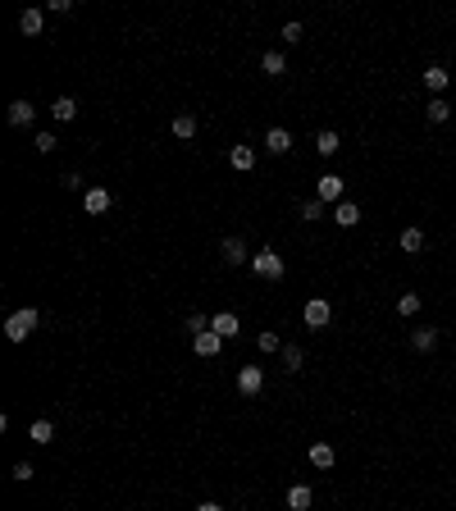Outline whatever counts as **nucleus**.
<instances>
[{
    "label": "nucleus",
    "instance_id": "obj_1",
    "mask_svg": "<svg viewBox=\"0 0 456 511\" xmlns=\"http://www.w3.org/2000/svg\"><path fill=\"white\" fill-rule=\"evenodd\" d=\"M37 324H42V315H37L32 306H23V311H14V315L5 320V338H9V343H27V338L37 333Z\"/></svg>",
    "mask_w": 456,
    "mask_h": 511
},
{
    "label": "nucleus",
    "instance_id": "obj_2",
    "mask_svg": "<svg viewBox=\"0 0 456 511\" xmlns=\"http://www.w3.org/2000/svg\"><path fill=\"white\" fill-rule=\"evenodd\" d=\"M302 320H306V329H328V324H333V306L324 302V297H310L306 302V311H302Z\"/></svg>",
    "mask_w": 456,
    "mask_h": 511
},
{
    "label": "nucleus",
    "instance_id": "obj_3",
    "mask_svg": "<svg viewBox=\"0 0 456 511\" xmlns=\"http://www.w3.org/2000/svg\"><path fill=\"white\" fill-rule=\"evenodd\" d=\"M251 269H256L260 278H283V256H278L274 247H260V252L251 256Z\"/></svg>",
    "mask_w": 456,
    "mask_h": 511
},
{
    "label": "nucleus",
    "instance_id": "obj_4",
    "mask_svg": "<svg viewBox=\"0 0 456 511\" xmlns=\"http://www.w3.org/2000/svg\"><path fill=\"white\" fill-rule=\"evenodd\" d=\"M260 388H265V370H260V365H242L238 370V393L242 398H256Z\"/></svg>",
    "mask_w": 456,
    "mask_h": 511
},
{
    "label": "nucleus",
    "instance_id": "obj_5",
    "mask_svg": "<svg viewBox=\"0 0 456 511\" xmlns=\"http://www.w3.org/2000/svg\"><path fill=\"white\" fill-rule=\"evenodd\" d=\"M110 187H87L82 192V210H87V215H105V210H110Z\"/></svg>",
    "mask_w": 456,
    "mask_h": 511
},
{
    "label": "nucleus",
    "instance_id": "obj_6",
    "mask_svg": "<svg viewBox=\"0 0 456 511\" xmlns=\"http://www.w3.org/2000/svg\"><path fill=\"white\" fill-rule=\"evenodd\" d=\"M210 329H215L219 338L228 343V338H238V333H242V324H238V315H233V311H219L215 320H210Z\"/></svg>",
    "mask_w": 456,
    "mask_h": 511
},
{
    "label": "nucleus",
    "instance_id": "obj_7",
    "mask_svg": "<svg viewBox=\"0 0 456 511\" xmlns=\"http://www.w3.org/2000/svg\"><path fill=\"white\" fill-rule=\"evenodd\" d=\"M192 347H197V356H219V352H224V338H219L215 329H206V333L192 338Z\"/></svg>",
    "mask_w": 456,
    "mask_h": 511
},
{
    "label": "nucleus",
    "instance_id": "obj_8",
    "mask_svg": "<svg viewBox=\"0 0 456 511\" xmlns=\"http://www.w3.org/2000/svg\"><path fill=\"white\" fill-rule=\"evenodd\" d=\"M42 27H46L42 9H23V14H18V32H23V37H42Z\"/></svg>",
    "mask_w": 456,
    "mask_h": 511
},
{
    "label": "nucleus",
    "instance_id": "obj_9",
    "mask_svg": "<svg viewBox=\"0 0 456 511\" xmlns=\"http://www.w3.org/2000/svg\"><path fill=\"white\" fill-rule=\"evenodd\" d=\"M333 224L356 228V224H361V206H356V201H338V210H333Z\"/></svg>",
    "mask_w": 456,
    "mask_h": 511
},
{
    "label": "nucleus",
    "instance_id": "obj_10",
    "mask_svg": "<svg viewBox=\"0 0 456 511\" xmlns=\"http://www.w3.org/2000/svg\"><path fill=\"white\" fill-rule=\"evenodd\" d=\"M333 461H338V452L328 443H310V466L315 470H333Z\"/></svg>",
    "mask_w": 456,
    "mask_h": 511
},
{
    "label": "nucleus",
    "instance_id": "obj_11",
    "mask_svg": "<svg viewBox=\"0 0 456 511\" xmlns=\"http://www.w3.org/2000/svg\"><path fill=\"white\" fill-rule=\"evenodd\" d=\"M14 128H23V123H32L37 119V110H32V101H9V114H5Z\"/></svg>",
    "mask_w": 456,
    "mask_h": 511
},
{
    "label": "nucleus",
    "instance_id": "obj_12",
    "mask_svg": "<svg viewBox=\"0 0 456 511\" xmlns=\"http://www.w3.org/2000/svg\"><path fill=\"white\" fill-rule=\"evenodd\" d=\"M265 147L274 151V156H288V151H292V133H288V128H269L265 133Z\"/></svg>",
    "mask_w": 456,
    "mask_h": 511
},
{
    "label": "nucleus",
    "instance_id": "obj_13",
    "mask_svg": "<svg viewBox=\"0 0 456 511\" xmlns=\"http://www.w3.org/2000/svg\"><path fill=\"white\" fill-rule=\"evenodd\" d=\"M338 197H343V178H338V173H319V201L328 206V201H338Z\"/></svg>",
    "mask_w": 456,
    "mask_h": 511
},
{
    "label": "nucleus",
    "instance_id": "obj_14",
    "mask_svg": "<svg viewBox=\"0 0 456 511\" xmlns=\"http://www.w3.org/2000/svg\"><path fill=\"white\" fill-rule=\"evenodd\" d=\"M260 69H265L269 78H283V73H288V60H283V51H265V55H260Z\"/></svg>",
    "mask_w": 456,
    "mask_h": 511
},
{
    "label": "nucleus",
    "instance_id": "obj_15",
    "mask_svg": "<svg viewBox=\"0 0 456 511\" xmlns=\"http://www.w3.org/2000/svg\"><path fill=\"white\" fill-rule=\"evenodd\" d=\"M228 165L242 169V173H251V169H256V151H251V147H233L228 151Z\"/></svg>",
    "mask_w": 456,
    "mask_h": 511
},
{
    "label": "nucleus",
    "instance_id": "obj_16",
    "mask_svg": "<svg viewBox=\"0 0 456 511\" xmlns=\"http://www.w3.org/2000/svg\"><path fill=\"white\" fill-rule=\"evenodd\" d=\"M310 503H315V493H310L306 484L288 488V511H310Z\"/></svg>",
    "mask_w": 456,
    "mask_h": 511
},
{
    "label": "nucleus",
    "instance_id": "obj_17",
    "mask_svg": "<svg viewBox=\"0 0 456 511\" xmlns=\"http://www.w3.org/2000/svg\"><path fill=\"white\" fill-rule=\"evenodd\" d=\"M51 114H55V123H69V119H78V101L73 96H60V101L51 105Z\"/></svg>",
    "mask_w": 456,
    "mask_h": 511
},
{
    "label": "nucleus",
    "instance_id": "obj_18",
    "mask_svg": "<svg viewBox=\"0 0 456 511\" xmlns=\"http://www.w3.org/2000/svg\"><path fill=\"white\" fill-rule=\"evenodd\" d=\"M224 260L228 265H247V242L242 238H224Z\"/></svg>",
    "mask_w": 456,
    "mask_h": 511
},
{
    "label": "nucleus",
    "instance_id": "obj_19",
    "mask_svg": "<svg viewBox=\"0 0 456 511\" xmlns=\"http://www.w3.org/2000/svg\"><path fill=\"white\" fill-rule=\"evenodd\" d=\"M173 137H197V114H173Z\"/></svg>",
    "mask_w": 456,
    "mask_h": 511
},
{
    "label": "nucleus",
    "instance_id": "obj_20",
    "mask_svg": "<svg viewBox=\"0 0 456 511\" xmlns=\"http://www.w3.org/2000/svg\"><path fill=\"white\" fill-rule=\"evenodd\" d=\"M302 365H306V352H302V347H297V343H283V370H302Z\"/></svg>",
    "mask_w": 456,
    "mask_h": 511
},
{
    "label": "nucleus",
    "instance_id": "obj_21",
    "mask_svg": "<svg viewBox=\"0 0 456 511\" xmlns=\"http://www.w3.org/2000/svg\"><path fill=\"white\" fill-rule=\"evenodd\" d=\"M27 438H32L37 448H46V443H55V425H51V420H37V425L27 429Z\"/></svg>",
    "mask_w": 456,
    "mask_h": 511
},
{
    "label": "nucleus",
    "instance_id": "obj_22",
    "mask_svg": "<svg viewBox=\"0 0 456 511\" xmlns=\"http://www.w3.org/2000/svg\"><path fill=\"white\" fill-rule=\"evenodd\" d=\"M411 347H415V352H433V347H438V329H415L411 333Z\"/></svg>",
    "mask_w": 456,
    "mask_h": 511
},
{
    "label": "nucleus",
    "instance_id": "obj_23",
    "mask_svg": "<svg viewBox=\"0 0 456 511\" xmlns=\"http://www.w3.org/2000/svg\"><path fill=\"white\" fill-rule=\"evenodd\" d=\"M402 252H406V256L424 252V228H406V233H402Z\"/></svg>",
    "mask_w": 456,
    "mask_h": 511
},
{
    "label": "nucleus",
    "instance_id": "obj_24",
    "mask_svg": "<svg viewBox=\"0 0 456 511\" xmlns=\"http://www.w3.org/2000/svg\"><path fill=\"white\" fill-rule=\"evenodd\" d=\"M424 87H429V92H443V87H448V69H443V64H429V69H424Z\"/></svg>",
    "mask_w": 456,
    "mask_h": 511
},
{
    "label": "nucleus",
    "instance_id": "obj_25",
    "mask_svg": "<svg viewBox=\"0 0 456 511\" xmlns=\"http://www.w3.org/2000/svg\"><path fill=\"white\" fill-rule=\"evenodd\" d=\"M424 114H429V123H448V119H452V105L443 101V96H433V101H429V110H424Z\"/></svg>",
    "mask_w": 456,
    "mask_h": 511
},
{
    "label": "nucleus",
    "instance_id": "obj_26",
    "mask_svg": "<svg viewBox=\"0 0 456 511\" xmlns=\"http://www.w3.org/2000/svg\"><path fill=\"white\" fill-rule=\"evenodd\" d=\"M315 147H319V156H338V133H315Z\"/></svg>",
    "mask_w": 456,
    "mask_h": 511
},
{
    "label": "nucleus",
    "instance_id": "obj_27",
    "mask_svg": "<svg viewBox=\"0 0 456 511\" xmlns=\"http://www.w3.org/2000/svg\"><path fill=\"white\" fill-rule=\"evenodd\" d=\"M302 219H306V224H315V219H324V201H319V197L302 201Z\"/></svg>",
    "mask_w": 456,
    "mask_h": 511
},
{
    "label": "nucleus",
    "instance_id": "obj_28",
    "mask_svg": "<svg viewBox=\"0 0 456 511\" xmlns=\"http://www.w3.org/2000/svg\"><path fill=\"white\" fill-rule=\"evenodd\" d=\"M415 311H420V297H415V293H402V297H397V315H406V320H411Z\"/></svg>",
    "mask_w": 456,
    "mask_h": 511
},
{
    "label": "nucleus",
    "instance_id": "obj_29",
    "mask_svg": "<svg viewBox=\"0 0 456 511\" xmlns=\"http://www.w3.org/2000/svg\"><path fill=\"white\" fill-rule=\"evenodd\" d=\"M256 347H260V352H283V338H278L274 329H265V333L256 338Z\"/></svg>",
    "mask_w": 456,
    "mask_h": 511
},
{
    "label": "nucleus",
    "instance_id": "obj_30",
    "mask_svg": "<svg viewBox=\"0 0 456 511\" xmlns=\"http://www.w3.org/2000/svg\"><path fill=\"white\" fill-rule=\"evenodd\" d=\"M55 147H60V142H55V133H37V151H42V156H51Z\"/></svg>",
    "mask_w": 456,
    "mask_h": 511
},
{
    "label": "nucleus",
    "instance_id": "obj_31",
    "mask_svg": "<svg viewBox=\"0 0 456 511\" xmlns=\"http://www.w3.org/2000/svg\"><path fill=\"white\" fill-rule=\"evenodd\" d=\"M187 329H192V338H197V333H206V329H210V324H206V315H201V311H192V315H187Z\"/></svg>",
    "mask_w": 456,
    "mask_h": 511
},
{
    "label": "nucleus",
    "instance_id": "obj_32",
    "mask_svg": "<svg viewBox=\"0 0 456 511\" xmlns=\"http://www.w3.org/2000/svg\"><path fill=\"white\" fill-rule=\"evenodd\" d=\"M297 42H302V23H288L283 27V46H297Z\"/></svg>",
    "mask_w": 456,
    "mask_h": 511
},
{
    "label": "nucleus",
    "instance_id": "obj_33",
    "mask_svg": "<svg viewBox=\"0 0 456 511\" xmlns=\"http://www.w3.org/2000/svg\"><path fill=\"white\" fill-rule=\"evenodd\" d=\"M32 475H37V470L27 466V461H18V466H14V479H18V484H27V479H32Z\"/></svg>",
    "mask_w": 456,
    "mask_h": 511
},
{
    "label": "nucleus",
    "instance_id": "obj_34",
    "mask_svg": "<svg viewBox=\"0 0 456 511\" xmlns=\"http://www.w3.org/2000/svg\"><path fill=\"white\" fill-rule=\"evenodd\" d=\"M197 511H224V507H219V503H201Z\"/></svg>",
    "mask_w": 456,
    "mask_h": 511
}]
</instances>
